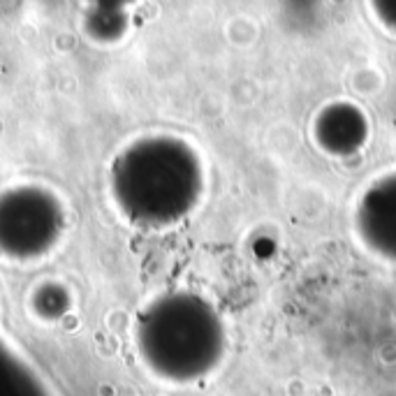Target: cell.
Listing matches in <instances>:
<instances>
[{
    "mask_svg": "<svg viewBox=\"0 0 396 396\" xmlns=\"http://www.w3.org/2000/svg\"><path fill=\"white\" fill-rule=\"evenodd\" d=\"M368 118L359 107L350 103H334L320 109L313 123V137L320 151L334 158H350L368 142Z\"/></svg>",
    "mask_w": 396,
    "mask_h": 396,
    "instance_id": "6da1fadb",
    "label": "cell"
},
{
    "mask_svg": "<svg viewBox=\"0 0 396 396\" xmlns=\"http://www.w3.org/2000/svg\"><path fill=\"white\" fill-rule=\"evenodd\" d=\"M375 21L382 26L385 31L396 35V0H368Z\"/></svg>",
    "mask_w": 396,
    "mask_h": 396,
    "instance_id": "7a4b0ae2",
    "label": "cell"
}]
</instances>
